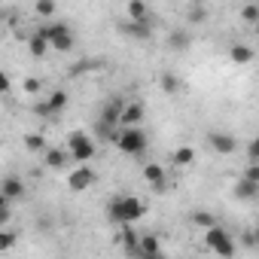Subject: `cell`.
Segmentation results:
<instances>
[{
	"instance_id": "6da1fadb",
	"label": "cell",
	"mask_w": 259,
	"mask_h": 259,
	"mask_svg": "<svg viewBox=\"0 0 259 259\" xmlns=\"http://www.w3.org/2000/svg\"><path fill=\"white\" fill-rule=\"evenodd\" d=\"M107 210H110V220L119 223V226H132L147 213V207H144V201L138 195H116Z\"/></svg>"
},
{
	"instance_id": "7a4b0ae2",
	"label": "cell",
	"mask_w": 259,
	"mask_h": 259,
	"mask_svg": "<svg viewBox=\"0 0 259 259\" xmlns=\"http://www.w3.org/2000/svg\"><path fill=\"white\" fill-rule=\"evenodd\" d=\"M113 144L125 153V156H141L147 150V135L141 132V128H119Z\"/></svg>"
},
{
	"instance_id": "3957f363",
	"label": "cell",
	"mask_w": 259,
	"mask_h": 259,
	"mask_svg": "<svg viewBox=\"0 0 259 259\" xmlns=\"http://www.w3.org/2000/svg\"><path fill=\"white\" fill-rule=\"evenodd\" d=\"M204 244H207L220 259H232V256H235V241H232V235H229L223 226L207 229V232H204Z\"/></svg>"
},
{
	"instance_id": "277c9868",
	"label": "cell",
	"mask_w": 259,
	"mask_h": 259,
	"mask_svg": "<svg viewBox=\"0 0 259 259\" xmlns=\"http://www.w3.org/2000/svg\"><path fill=\"white\" fill-rule=\"evenodd\" d=\"M67 156H73L76 162L89 165L92 156H95V141H92L85 132H73V135L67 138Z\"/></svg>"
},
{
	"instance_id": "5b68a950",
	"label": "cell",
	"mask_w": 259,
	"mask_h": 259,
	"mask_svg": "<svg viewBox=\"0 0 259 259\" xmlns=\"http://www.w3.org/2000/svg\"><path fill=\"white\" fill-rule=\"evenodd\" d=\"M40 31H43V37H46L49 49H58V52H70V49H73V34H70L67 25H46V28H40Z\"/></svg>"
},
{
	"instance_id": "8992f818",
	"label": "cell",
	"mask_w": 259,
	"mask_h": 259,
	"mask_svg": "<svg viewBox=\"0 0 259 259\" xmlns=\"http://www.w3.org/2000/svg\"><path fill=\"white\" fill-rule=\"evenodd\" d=\"M144 104L141 101H132V104H125V110H122V116H119V128H141V122H144Z\"/></svg>"
},
{
	"instance_id": "52a82bcc",
	"label": "cell",
	"mask_w": 259,
	"mask_h": 259,
	"mask_svg": "<svg viewBox=\"0 0 259 259\" xmlns=\"http://www.w3.org/2000/svg\"><path fill=\"white\" fill-rule=\"evenodd\" d=\"M92 183H95V171H92L89 165H79L76 171L67 174V186H70L73 192H82V189H89Z\"/></svg>"
},
{
	"instance_id": "ba28073f",
	"label": "cell",
	"mask_w": 259,
	"mask_h": 259,
	"mask_svg": "<svg viewBox=\"0 0 259 259\" xmlns=\"http://www.w3.org/2000/svg\"><path fill=\"white\" fill-rule=\"evenodd\" d=\"M207 144H210V150L220 153V156H229V153L238 150V141H235L232 135H223V132H210V135H207Z\"/></svg>"
},
{
	"instance_id": "9c48e42d",
	"label": "cell",
	"mask_w": 259,
	"mask_h": 259,
	"mask_svg": "<svg viewBox=\"0 0 259 259\" xmlns=\"http://www.w3.org/2000/svg\"><path fill=\"white\" fill-rule=\"evenodd\" d=\"M67 150L64 147H49L46 153H43V165L46 168H52V171H67Z\"/></svg>"
},
{
	"instance_id": "30bf717a",
	"label": "cell",
	"mask_w": 259,
	"mask_h": 259,
	"mask_svg": "<svg viewBox=\"0 0 259 259\" xmlns=\"http://www.w3.org/2000/svg\"><path fill=\"white\" fill-rule=\"evenodd\" d=\"M135 256H150V259L162 256V244H159V238H156V235H141V238H138V250H135Z\"/></svg>"
},
{
	"instance_id": "8fae6325",
	"label": "cell",
	"mask_w": 259,
	"mask_h": 259,
	"mask_svg": "<svg viewBox=\"0 0 259 259\" xmlns=\"http://www.w3.org/2000/svg\"><path fill=\"white\" fill-rule=\"evenodd\" d=\"M0 192L7 195V201H16V198H25V183L19 177H7L0 183Z\"/></svg>"
},
{
	"instance_id": "7c38bea8",
	"label": "cell",
	"mask_w": 259,
	"mask_h": 259,
	"mask_svg": "<svg viewBox=\"0 0 259 259\" xmlns=\"http://www.w3.org/2000/svg\"><path fill=\"white\" fill-rule=\"evenodd\" d=\"M144 177H147V183H150L156 192H162V189H165V171H162V165L150 162V165L144 168Z\"/></svg>"
},
{
	"instance_id": "4fadbf2b",
	"label": "cell",
	"mask_w": 259,
	"mask_h": 259,
	"mask_svg": "<svg viewBox=\"0 0 259 259\" xmlns=\"http://www.w3.org/2000/svg\"><path fill=\"white\" fill-rule=\"evenodd\" d=\"M122 31L128 37H135V40H150L153 37V25L150 22H128V25H122Z\"/></svg>"
},
{
	"instance_id": "5bb4252c",
	"label": "cell",
	"mask_w": 259,
	"mask_h": 259,
	"mask_svg": "<svg viewBox=\"0 0 259 259\" xmlns=\"http://www.w3.org/2000/svg\"><path fill=\"white\" fill-rule=\"evenodd\" d=\"M28 52H31L34 58H40V55H46V52H49V43H46V37H43V31H40V28L28 37Z\"/></svg>"
},
{
	"instance_id": "9a60e30c",
	"label": "cell",
	"mask_w": 259,
	"mask_h": 259,
	"mask_svg": "<svg viewBox=\"0 0 259 259\" xmlns=\"http://www.w3.org/2000/svg\"><path fill=\"white\" fill-rule=\"evenodd\" d=\"M43 104L49 107V116H55V113H61V110L67 107V92H64V89H55V92H52Z\"/></svg>"
},
{
	"instance_id": "2e32d148",
	"label": "cell",
	"mask_w": 259,
	"mask_h": 259,
	"mask_svg": "<svg viewBox=\"0 0 259 259\" xmlns=\"http://www.w3.org/2000/svg\"><path fill=\"white\" fill-rule=\"evenodd\" d=\"M128 19L132 22H150V10H147L144 0H132V4H128Z\"/></svg>"
},
{
	"instance_id": "e0dca14e",
	"label": "cell",
	"mask_w": 259,
	"mask_h": 259,
	"mask_svg": "<svg viewBox=\"0 0 259 259\" xmlns=\"http://www.w3.org/2000/svg\"><path fill=\"white\" fill-rule=\"evenodd\" d=\"M229 55H232V61H235V64H250V61H253V49H250L247 43H235Z\"/></svg>"
},
{
	"instance_id": "ac0fdd59",
	"label": "cell",
	"mask_w": 259,
	"mask_h": 259,
	"mask_svg": "<svg viewBox=\"0 0 259 259\" xmlns=\"http://www.w3.org/2000/svg\"><path fill=\"white\" fill-rule=\"evenodd\" d=\"M171 49H177V52H183V49H189V43H192V37H189V31L186 28H177L174 34H171Z\"/></svg>"
},
{
	"instance_id": "d6986e66",
	"label": "cell",
	"mask_w": 259,
	"mask_h": 259,
	"mask_svg": "<svg viewBox=\"0 0 259 259\" xmlns=\"http://www.w3.org/2000/svg\"><path fill=\"white\" fill-rule=\"evenodd\" d=\"M235 195H238L241 201H250V198H256V195H259V183H250V180H241V183L235 186Z\"/></svg>"
},
{
	"instance_id": "ffe728a7",
	"label": "cell",
	"mask_w": 259,
	"mask_h": 259,
	"mask_svg": "<svg viewBox=\"0 0 259 259\" xmlns=\"http://www.w3.org/2000/svg\"><path fill=\"white\" fill-rule=\"evenodd\" d=\"M25 147H28L31 153H46V150H49V144H46L43 135H25Z\"/></svg>"
},
{
	"instance_id": "44dd1931",
	"label": "cell",
	"mask_w": 259,
	"mask_h": 259,
	"mask_svg": "<svg viewBox=\"0 0 259 259\" xmlns=\"http://www.w3.org/2000/svg\"><path fill=\"white\" fill-rule=\"evenodd\" d=\"M192 162H195V150H192V147H180V150L174 153V165L186 168V165H192Z\"/></svg>"
},
{
	"instance_id": "7402d4cb",
	"label": "cell",
	"mask_w": 259,
	"mask_h": 259,
	"mask_svg": "<svg viewBox=\"0 0 259 259\" xmlns=\"http://www.w3.org/2000/svg\"><path fill=\"white\" fill-rule=\"evenodd\" d=\"M192 223H195V226H201V229L207 232V229H213V226H217V217H213V213H207V210H195V213H192Z\"/></svg>"
},
{
	"instance_id": "603a6c76",
	"label": "cell",
	"mask_w": 259,
	"mask_h": 259,
	"mask_svg": "<svg viewBox=\"0 0 259 259\" xmlns=\"http://www.w3.org/2000/svg\"><path fill=\"white\" fill-rule=\"evenodd\" d=\"M159 85H162V92H165V95H174V92L180 89V82H177V76H174V73H162Z\"/></svg>"
},
{
	"instance_id": "cb8c5ba5",
	"label": "cell",
	"mask_w": 259,
	"mask_h": 259,
	"mask_svg": "<svg viewBox=\"0 0 259 259\" xmlns=\"http://www.w3.org/2000/svg\"><path fill=\"white\" fill-rule=\"evenodd\" d=\"M13 247H16V232L0 229V253H7V250H13Z\"/></svg>"
},
{
	"instance_id": "d4e9b609",
	"label": "cell",
	"mask_w": 259,
	"mask_h": 259,
	"mask_svg": "<svg viewBox=\"0 0 259 259\" xmlns=\"http://www.w3.org/2000/svg\"><path fill=\"white\" fill-rule=\"evenodd\" d=\"M204 19H207V10H204V7H198V4H192V7H189V13H186V22L198 25V22H204Z\"/></svg>"
},
{
	"instance_id": "484cf974",
	"label": "cell",
	"mask_w": 259,
	"mask_h": 259,
	"mask_svg": "<svg viewBox=\"0 0 259 259\" xmlns=\"http://www.w3.org/2000/svg\"><path fill=\"white\" fill-rule=\"evenodd\" d=\"M241 16H244L247 25H256V22H259V7H256V4H247V7L241 10Z\"/></svg>"
},
{
	"instance_id": "4316f807",
	"label": "cell",
	"mask_w": 259,
	"mask_h": 259,
	"mask_svg": "<svg viewBox=\"0 0 259 259\" xmlns=\"http://www.w3.org/2000/svg\"><path fill=\"white\" fill-rule=\"evenodd\" d=\"M34 13L43 16V19H49V16H55V4H52V0H40V4L34 7Z\"/></svg>"
},
{
	"instance_id": "83f0119b",
	"label": "cell",
	"mask_w": 259,
	"mask_h": 259,
	"mask_svg": "<svg viewBox=\"0 0 259 259\" xmlns=\"http://www.w3.org/2000/svg\"><path fill=\"white\" fill-rule=\"evenodd\" d=\"M104 61H79V64H73L70 67V76H79L82 70H95V67H101Z\"/></svg>"
},
{
	"instance_id": "f1b7e54d",
	"label": "cell",
	"mask_w": 259,
	"mask_h": 259,
	"mask_svg": "<svg viewBox=\"0 0 259 259\" xmlns=\"http://www.w3.org/2000/svg\"><path fill=\"white\" fill-rule=\"evenodd\" d=\"M22 89H25V95H40V79L37 76H25Z\"/></svg>"
},
{
	"instance_id": "f546056e",
	"label": "cell",
	"mask_w": 259,
	"mask_h": 259,
	"mask_svg": "<svg viewBox=\"0 0 259 259\" xmlns=\"http://www.w3.org/2000/svg\"><path fill=\"white\" fill-rule=\"evenodd\" d=\"M244 180H250V183H259V165H256V162H250V165H247V171H244Z\"/></svg>"
},
{
	"instance_id": "4dcf8cb0",
	"label": "cell",
	"mask_w": 259,
	"mask_h": 259,
	"mask_svg": "<svg viewBox=\"0 0 259 259\" xmlns=\"http://www.w3.org/2000/svg\"><path fill=\"white\" fill-rule=\"evenodd\" d=\"M247 156H250V162H256V159H259V144H256V141H250V144H247Z\"/></svg>"
},
{
	"instance_id": "1f68e13d",
	"label": "cell",
	"mask_w": 259,
	"mask_h": 259,
	"mask_svg": "<svg viewBox=\"0 0 259 259\" xmlns=\"http://www.w3.org/2000/svg\"><path fill=\"white\" fill-rule=\"evenodd\" d=\"M7 92H10V76L0 70V95H7Z\"/></svg>"
},
{
	"instance_id": "d6a6232c",
	"label": "cell",
	"mask_w": 259,
	"mask_h": 259,
	"mask_svg": "<svg viewBox=\"0 0 259 259\" xmlns=\"http://www.w3.org/2000/svg\"><path fill=\"white\" fill-rule=\"evenodd\" d=\"M241 241H244V247H253V241H256V235H253V232H244V238H241Z\"/></svg>"
},
{
	"instance_id": "836d02e7",
	"label": "cell",
	"mask_w": 259,
	"mask_h": 259,
	"mask_svg": "<svg viewBox=\"0 0 259 259\" xmlns=\"http://www.w3.org/2000/svg\"><path fill=\"white\" fill-rule=\"evenodd\" d=\"M7 223H10V207H7V210H0V226H7Z\"/></svg>"
},
{
	"instance_id": "e575fe53",
	"label": "cell",
	"mask_w": 259,
	"mask_h": 259,
	"mask_svg": "<svg viewBox=\"0 0 259 259\" xmlns=\"http://www.w3.org/2000/svg\"><path fill=\"white\" fill-rule=\"evenodd\" d=\"M7 207H10V201H7V195H4V192H0V210H7Z\"/></svg>"
},
{
	"instance_id": "d590c367",
	"label": "cell",
	"mask_w": 259,
	"mask_h": 259,
	"mask_svg": "<svg viewBox=\"0 0 259 259\" xmlns=\"http://www.w3.org/2000/svg\"><path fill=\"white\" fill-rule=\"evenodd\" d=\"M4 16H7V13H4V10H0V25H4Z\"/></svg>"
}]
</instances>
